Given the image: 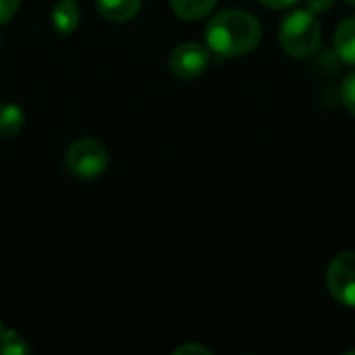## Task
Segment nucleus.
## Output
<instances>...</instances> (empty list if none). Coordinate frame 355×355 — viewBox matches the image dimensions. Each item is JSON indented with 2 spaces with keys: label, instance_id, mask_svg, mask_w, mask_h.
Segmentation results:
<instances>
[{
  "label": "nucleus",
  "instance_id": "obj_5",
  "mask_svg": "<svg viewBox=\"0 0 355 355\" xmlns=\"http://www.w3.org/2000/svg\"><path fill=\"white\" fill-rule=\"evenodd\" d=\"M210 56L212 52L208 46L198 44V42H185L173 50L168 58V67L181 79H196L208 69Z\"/></svg>",
  "mask_w": 355,
  "mask_h": 355
},
{
  "label": "nucleus",
  "instance_id": "obj_13",
  "mask_svg": "<svg viewBox=\"0 0 355 355\" xmlns=\"http://www.w3.org/2000/svg\"><path fill=\"white\" fill-rule=\"evenodd\" d=\"M19 4H21V0H0V25L12 19Z\"/></svg>",
  "mask_w": 355,
  "mask_h": 355
},
{
  "label": "nucleus",
  "instance_id": "obj_15",
  "mask_svg": "<svg viewBox=\"0 0 355 355\" xmlns=\"http://www.w3.org/2000/svg\"><path fill=\"white\" fill-rule=\"evenodd\" d=\"M177 355H187V354H202V355H210L212 352L208 347H202V345H193V343H187V345H181L177 352Z\"/></svg>",
  "mask_w": 355,
  "mask_h": 355
},
{
  "label": "nucleus",
  "instance_id": "obj_11",
  "mask_svg": "<svg viewBox=\"0 0 355 355\" xmlns=\"http://www.w3.org/2000/svg\"><path fill=\"white\" fill-rule=\"evenodd\" d=\"M0 354L2 355H23L29 354V345L25 339L15 331H4L0 337Z\"/></svg>",
  "mask_w": 355,
  "mask_h": 355
},
{
  "label": "nucleus",
  "instance_id": "obj_9",
  "mask_svg": "<svg viewBox=\"0 0 355 355\" xmlns=\"http://www.w3.org/2000/svg\"><path fill=\"white\" fill-rule=\"evenodd\" d=\"M218 0H171V8L175 10L177 17L187 19V21H196L206 17Z\"/></svg>",
  "mask_w": 355,
  "mask_h": 355
},
{
  "label": "nucleus",
  "instance_id": "obj_1",
  "mask_svg": "<svg viewBox=\"0 0 355 355\" xmlns=\"http://www.w3.org/2000/svg\"><path fill=\"white\" fill-rule=\"evenodd\" d=\"M262 40L260 21L239 8H229L210 19L206 25V46L223 58H235L258 48Z\"/></svg>",
  "mask_w": 355,
  "mask_h": 355
},
{
  "label": "nucleus",
  "instance_id": "obj_17",
  "mask_svg": "<svg viewBox=\"0 0 355 355\" xmlns=\"http://www.w3.org/2000/svg\"><path fill=\"white\" fill-rule=\"evenodd\" d=\"M2 333H4V324H2V320H0V337H2Z\"/></svg>",
  "mask_w": 355,
  "mask_h": 355
},
{
  "label": "nucleus",
  "instance_id": "obj_6",
  "mask_svg": "<svg viewBox=\"0 0 355 355\" xmlns=\"http://www.w3.org/2000/svg\"><path fill=\"white\" fill-rule=\"evenodd\" d=\"M102 17L114 23H125L139 12L141 0H96Z\"/></svg>",
  "mask_w": 355,
  "mask_h": 355
},
{
  "label": "nucleus",
  "instance_id": "obj_16",
  "mask_svg": "<svg viewBox=\"0 0 355 355\" xmlns=\"http://www.w3.org/2000/svg\"><path fill=\"white\" fill-rule=\"evenodd\" d=\"M260 4H264V6H268V8H289V6H293L297 0H258Z\"/></svg>",
  "mask_w": 355,
  "mask_h": 355
},
{
  "label": "nucleus",
  "instance_id": "obj_12",
  "mask_svg": "<svg viewBox=\"0 0 355 355\" xmlns=\"http://www.w3.org/2000/svg\"><path fill=\"white\" fill-rule=\"evenodd\" d=\"M341 100H343V106L355 116V71L349 73L341 83Z\"/></svg>",
  "mask_w": 355,
  "mask_h": 355
},
{
  "label": "nucleus",
  "instance_id": "obj_4",
  "mask_svg": "<svg viewBox=\"0 0 355 355\" xmlns=\"http://www.w3.org/2000/svg\"><path fill=\"white\" fill-rule=\"evenodd\" d=\"M327 283L339 304L355 308V252H343L333 258L327 272Z\"/></svg>",
  "mask_w": 355,
  "mask_h": 355
},
{
  "label": "nucleus",
  "instance_id": "obj_14",
  "mask_svg": "<svg viewBox=\"0 0 355 355\" xmlns=\"http://www.w3.org/2000/svg\"><path fill=\"white\" fill-rule=\"evenodd\" d=\"M306 2H308V10H312V12H324V10H331L337 0H306Z\"/></svg>",
  "mask_w": 355,
  "mask_h": 355
},
{
  "label": "nucleus",
  "instance_id": "obj_10",
  "mask_svg": "<svg viewBox=\"0 0 355 355\" xmlns=\"http://www.w3.org/2000/svg\"><path fill=\"white\" fill-rule=\"evenodd\" d=\"M25 125V112L19 104H0V135L12 137Z\"/></svg>",
  "mask_w": 355,
  "mask_h": 355
},
{
  "label": "nucleus",
  "instance_id": "obj_2",
  "mask_svg": "<svg viewBox=\"0 0 355 355\" xmlns=\"http://www.w3.org/2000/svg\"><path fill=\"white\" fill-rule=\"evenodd\" d=\"M322 40V25L312 10H293L287 15L279 29L283 50L295 58L312 56Z\"/></svg>",
  "mask_w": 355,
  "mask_h": 355
},
{
  "label": "nucleus",
  "instance_id": "obj_8",
  "mask_svg": "<svg viewBox=\"0 0 355 355\" xmlns=\"http://www.w3.org/2000/svg\"><path fill=\"white\" fill-rule=\"evenodd\" d=\"M52 21H54V27L60 31V33H71L75 31L77 23H79V8H77V2L75 0H60L54 10H52Z\"/></svg>",
  "mask_w": 355,
  "mask_h": 355
},
{
  "label": "nucleus",
  "instance_id": "obj_3",
  "mask_svg": "<svg viewBox=\"0 0 355 355\" xmlns=\"http://www.w3.org/2000/svg\"><path fill=\"white\" fill-rule=\"evenodd\" d=\"M64 164L69 173L79 179H96L102 177L108 166V150L94 137H81L67 150Z\"/></svg>",
  "mask_w": 355,
  "mask_h": 355
},
{
  "label": "nucleus",
  "instance_id": "obj_18",
  "mask_svg": "<svg viewBox=\"0 0 355 355\" xmlns=\"http://www.w3.org/2000/svg\"><path fill=\"white\" fill-rule=\"evenodd\" d=\"M347 4H352V6H355V0H345Z\"/></svg>",
  "mask_w": 355,
  "mask_h": 355
},
{
  "label": "nucleus",
  "instance_id": "obj_7",
  "mask_svg": "<svg viewBox=\"0 0 355 355\" xmlns=\"http://www.w3.org/2000/svg\"><path fill=\"white\" fill-rule=\"evenodd\" d=\"M335 52L345 62L355 67V17L345 19L335 31Z\"/></svg>",
  "mask_w": 355,
  "mask_h": 355
}]
</instances>
